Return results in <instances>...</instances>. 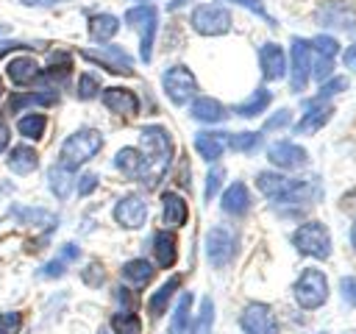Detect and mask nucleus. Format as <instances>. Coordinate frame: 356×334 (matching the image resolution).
<instances>
[{"instance_id": "nucleus-56", "label": "nucleus", "mask_w": 356, "mask_h": 334, "mask_svg": "<svg viewBox=\"0 0 356 334\" xmlns=\"http://www.w3.org/2000/svg\"><path fill=\"white\" fill-rule=\"evenodd\" d=\"M0 95H3V81H0Z\"/></svg>"}, {"instance_id": "nucleus-36", "label": "nucleus", "mask_w": 356, "mask_h": 334, "mask_svg": "<svg viewBox=\"0 0 356 334\" xmlns=\"http://www.w3.org/2000/svg\"><path fill=\"white\" fill-rule=\"evenodd\" d=\"M111 328L117 334H139L142 331V320L131 309H122V312L111 315Z\"/></svg>"}, {"instance_id": "nucleus-57", "label": "nucleus", "mask_w": 356, "mask_h": 334, "mask_svg": "<svg viewBox=\"0 0 356 334\" xmlns=\"http://www.w3.org/2000/svg\"><path fill=\"white\" fill-rule=\"evenodd\" d=\"M0 334H6V331H0Z\"/></svg>"}, {"instance_id": "nucleus-27", "label": "nucleus", "mask_w": 356, "mask_h": 334, "mask_svg": "<svg viewBox=\"0 0 356 334\" xmlns=\"http://www.w3.org/2000/svg\"><path fill=\"white\" fill-rule=\"evenodd\" d=\"M47 184H50V192L58 198V200H64L70 192H72V170L67 167V164H53L50 167V173H47Z\"/></svg>"}, {"instance_id": "nucleus-18", "label": "nucleus", "mask_w": 356, "mask_h": 334, "mask_svg": "<svg viewBox=\"0 0 356 334\" xmlns=\"http://www.w3.org/2000/svg\"><path fill=\"white\" fill-rule=\"evenodd\" d=\"M220 206H222V212H225V214H231V217L245 214V212L250 209V192H248V186H245L242 181H234V184L222 192Z\"/></svg>"}, {"instance_id": "nucleus-45", "label": "nucleus", "mask_w": 356, "mask_h": 334, "mask_svg": "<svg viewBox=\"0 0 356 334\" xmlns=\"http://www.w3.org/2000/svg\"><path fill=\"white\" fill-rule=\"evenodd\" d=\"M339 292H342V298H345L350 306H356V278H353V276H345V278L339 281Z\"/></svg>"}, {"instance_id": "nucleus-48", "label": "nucleus", "mask_w": 356, "mask_h": 334, "mask_svg": "<svg viewBox=\"0 0 356 334\" xmlns=\"http://www.w3.org/2000/svg\"><path fill=\"white\" fill-rule=\"evenodd\" d=\"M95 186H97V175H95V173H86V175H81V181H78V195L86 198L89 192H95Z\"/></svg>"}, {"instance_id": "nucleus-23", "label": "nucleus", "mask_w": 356, "mask_h": 334, "mask_svg": "<svg viewBox=\"0 0 356 334\" xmlns=\"http://www.w3.org/2000/svg\"><path fill=\"white\" fill-rule=\"evenodd\" d=\"M114 167L128 178H142L145 173V153L139 148H122L114 156Z\"/></svg>"}, {"instance_id": "nucleus-51", "label": "nucleus", "mask_w": 356, "mask_h": 334, "mask_svg": "<svg viewBox=\"0 0 356 334\" xmlns=\"http://www.w3.org/2000/svg\"><path fill=\"white\" fill-rule=\"evenodd\" d=\"M342 61H345V67H348V70H353V72H356V45H350V47L342 53Z\"/></svg>"}, {"instance_id": "nucleus-38", "label": "nucleus", "mask_w": 356, "mask_h": 334, "mask_svg": "<svg viewBox=\"0 0 356 334\" xmlns=\"http://www.w3.org/2000/svg\"><path fill=\"white\" fill-rule=\"evenodd\" d=\"M312 50H314V56L317 58H337V53H339V42L334 39V36H325V33H320V36H314L312 39Z\"/></svg>"}, {"instance_id": "nucleus-17", "label": "nucleus", "mask_w": 356, "mask_h": 334, "mask_svg": "<svg viewBox=\"0 0 356 334\" xmlns=\"http://www.w3.org/2000/svg\"><path fill=\"white\" fill-rule=\"evenodd\" d=\"M6 72H8V78H11L17 86H28V84L42 81V70H39V64H36L33 58H28V56L11 58L8 67H6Z\"/></svg>"}, {"instance_id": "nucleus-20", "label": "nucleus", "mask_w": 356, "mask_h": 334, "mask_svg": "<svg viewBox=\"0 0 356 334\" xmlns=\"http://www.w3.org/2000/svg\"><path fill=\"white\" fill-rule=\"evenodd\" d=\"M189 217V209H186V200L178 195V192H164L161 195V220L175 228V225H184Z\"/></svg>"}, {"instance_id": "nucleus-19", "label": "nucleus", "mask_w": 356, "mask_h": 334, "mask_svg": "<svg viewBox=\"0 0 356 334\" xmlns=\"http://www.w3.org/2000/svg\"><path fill=\"white\" fill-rule=\"evenodd\" d=\"M225 148H228V136H225L222 131H203V134L195 136V150H197L206 161H217Z\"/></svg>"}, {"instance_id": "nucleus-13", "label": "nucleus", "mask_w": 356, "mask_h": 334, "mask_svg": "<svg viewBox=\"0 0 356 334\" xmlns=\"http://www.w3.org/2000/svg\"><path fill=\"white\" fill-rule=\"evenodd\" d=\"M267 159H270L275 167H281V170H298V167H303V164L309 161V153H306V148L281 139V142H273V145L267 148Z\"/></svg>"}, {"instance_id": "nucleus-28", "label": "nucleus", "mask_w": 356, "mask_h": 334, "mask_svg": "<svg viewBox=\"0 0 356 334\" xmlns=\"http://www.w3.org/2000/svg\"><path fill=\"white\" fill-rule=\"evenodd\" d=\"M153 273H156V267H153L147 259H131V262L122 264V278H125L128 284H134V287L150 284Z\"/></svg>"}, {"instance_id": "nucleus-55", "label": "nucleus", "mask_w": 356, "mask_h": 334, "mask_svg": "<svg viewBox=\"0 0 356 334\" xmlns=\"http://www.w3.org/2000/svg\"><path fill=\"white\" fill-rule=\"evenodd\" d=\"M0 33H8V25H0Z\"/></svg>"}, {"instance_id": "nucleus-53", "label": "nucleus", "mask_w": 356, "mask_h": 334, "mask_svg": "<svg viewBox=\"0 0 356 334\" xmlns=\"http://www.w3.org/2000/svg\"><path fill=\"white\" fill-rule=\"evenodd\" d=\"M25 6H56V3H64V0H22Z\"/></svg>"}, {"instance_id": "nucleus-29", "label": "nucleus", "mask_w": 356, "mask_h": 334, "mask_svg": "<svg viewBox=\"0 0 356 334\" xmlns=\"http://www.w3.org/2000/svg\"><path fill=\"white\" fill-rule=\"evenodd\" d=\"M120 31V19L114 14H95L89 17V36L95 42H108Z\"/></svg>"}, {"instance_id": "nucleus-33", "label": "nucleus", "mask_w": 356, "mask_h": 334, "mask_svg": "<svg viewBox=\"0 0 356 334\" xmlns=\"http://www.w3.org/2000/svg\"><path fill=\"white\" fill-rule=\"evenodd\" d=\"M189 309H192V292H184L175 312H172V320H170V328L167 334H186V326H189Z\"/></svg>"}, {"instance_id": "nucleus-1", "label": "nucleus", "mask_w": 356, "mask_h": 334, "mask_svg": "<svg viewBox=\"0 0 356 334\" xmlns=\"http://www.w3.org/2000/svg\"><path fill=\"white\" fill-rule=\"evenodd\" d=\"M139 150L145 153L142 181H145V186H156L164 178V173H167V167L172 161V153H175L167 128H161V125H145L142 128V148Z\"/></svg>"}, {"instance_id": "nucleus-34", "label": "nucleus", "mask_w": 356, "mask_h": 334, "mask_svg": "<svg viewBox=\"0 0 356 334\" xmlns=\"http://www.w3.org/2000/svg\"><path fill=\"white\" fill-rule=\"evenodd\" d=\"M78 256H81L78 245H72V242H70V245L61 250V256H58V259H53V262H47V264H44L42 276H44V278H58V276H64L67 262H72V259H78Z\"/></svg>"}, {"instance_id": "nucleus-14", "label": "nucleus", "mask_w": 356, "mask_h": 334, "mask_svg": "<svg viewBox=\"0 0 356 334\" xmlns=\"http://www.w3.org/2000/svg\"><path fill=\"white\" fill-rule=\"evenodd\" d=\"M114 220L122 228H142L147 220V203L139 195H125L117 206H114Z\"/></svg>"}, {"instance_id": "nucleus-6", "label": "nucleus", "mask_w": 356, "mask_h": 334, "mask_svg": "<svg viewBox=\"0 0 356 334\" xmlns=\"http://www.w3.org/2000/svg\"><path fill=\"white\" fill-rule=\"evenodd\" d=\"M189 22L200 36H222L231 31V11L217 3H203L192 11Z\"/></svg>"}, {"instance_id": "nucleus-16", "label": "nucleus", "mask_w": 356, "mask_h": 334, "mask_svg": "<svg viewBox=\"0 0 356 334\" xmlns=\"http://www.w3.org/2000/svg\"><path fill=\"white\" fill-rule=\"evenodd\" d=\"M103 106L108 111H114V114H125L128 117V114L139 111V97L125 86H111V89L103 92Z\"/></svg>"}, {"instance_id": "nucleus-41", "label": "nucleus", "mask_w": 356, "mask_h": 334, "mask_svg": "<svg viewBox=\"0 0 356 334\" xmlns=\"http://www.w3.org/2000/svg\"><path fill=\"white\" fill-rule=\"evenodd\" d=\"M348 86V78H342V75H334L331 81H325L323 86H320V92L312 97V103H323L325 97H331V95H337V92H342Z\"/></svg>"}, {"instance_id": "nucleus-50", "label": "nucleus", "mask_w": 356, "mask_h": 334, "mask_svg": "<svg viewBox=\"0 0 356 334\" xmlns=\"http://www.w3.org/2000/svg\"><path fill=\"white\" fill-rule=\"evenodd\" d=\"M92 267H95V270H86V273H83V281H86V284H100V281H103V270H100L97 264H92Z\"/></svg>"}, {"instance_id": "nucleus-40", "label": "nucleus", "mask_w": 356, "mask_h": 334, "mask_svg": "<svg viewBox=\"0 0 356 334\" xmlns=\"http://www.w3.org/2000/svg\"><path fill=\"white\" fill-rule=\"evenodd\" d=\"M211 323H214V301H211V298H203L200 315H197V320H195L192 334H209V331H211Z\"/></svg>"}, {"instance_id": "nucleus-54", "label": "nucleus", "mask_w": 356, "mask_h": 334, "mask_svg": "<svg viewBox=\"0 0 356 334\" xmlns=\"http://www.w3.org/2000/svg\"><path fill=\"white\" fill-rule=\"evenodd\" d=\"M350 245H353V250H356V220H353V225H350Z\"/></svg>"}, {"instance_id": "nucleus-35", "label": "nucleus", "mask_w": 356, "mask_h": 334, "mask_svg": "<svg viewBox=\"0 0 356 334\" xmlns=\"http://www.w3.org/2000/svg\"><path fill=\"white\" fill-rule=\"evenodd\" d=\"M44 128H47V117L44 114H28V117H19V122H17V131L25 139H42Z\"/></svg>"}, {"instance_id": "nucleus-43", "label": "nucleus", "mask_w": 356, "mask_h": 334, "mask_svg": "<svg viewBox=\"0 0 356 334\" xmlns=\"http://www.w3.org/2000/svg\"><path fill=\"white\" fill-rule=\"evenodd\" d=\"M222 175H225V170H222V167H211V170H209V175H206V189H203L206 200H211V198H214V192H217V189H220V184H222Z\"/></svg>"}, {"instance_id": "nucleus-30", "label": "nucleus", "mask_w": 356, "mask_h": 334, "mask_svg": "<svg viewBox=\"0 0 356 334\" xmlns=\"http://www.w3.org/2000/svg\"><path fill=\"white\" fill-rule=\"evenodd\" d=\"M181 287V276H172V278H167L156 292H153V298L147 301V312L153 315V317H161L164 315V309H167V303H170V298H172V292Z\"/></svg>"}, {"instance_id": "nucleus-31", "label": "nucleus", "mask_w": 356, "mask_h": 334, "mask_svg": "<svg viewBox=\"0 0 356 334\" xmlns=\"http://www.w3.org/2000/svg\"><path fill=\"white\" fill-rule=\"evenodd\" d=\"M53 103H56V95L53 92H22V95H14L8 100V111L17 114L25 106H53Z\"/></svg>"}, {"instance_id": "nucleus-11", "label": "nucleus", "mask_w": 356, "mask_h": 334, "mask_svg": "<svg viewBox=\"0 0 356 334\" xmlns=\"http://www.w3.org/2000/svg\"><path fill=\"white\" fill-rule=\"evenodd\" d=\"M317 19L325 28H339V31H350L356 25V6L345 3V0H328L317 8Z\"/></svg>"}, {"instance_id": "nucleus-47", "label": "nucleus", "mask_w": 356, "mask_h": 334, "mask_svg": "<svg viewBox=\"0 0 356 334\" xmlns=\"http://www.w3.org/2000/svg\"><path fill=\"white\" fill-rule=\"evenodd\" d=\"M17 328H19V315H17V312H6V315H0V331L14 334Z\"/></svg>"}, {"instance_id": "nucleus-52", "label": "nucleus", "mask_w": 356, "mask_h": 334, "mask_svg": "<svg viewBox=\"0 0 356 334\" xmlns=\"http://www.w3.org/2000/svg\"><path fill=\"white\" fill-rule=\"evenodd\" d=\"M8 139H11V131H8L6 122H0V153L8 148Z\"/></svg>"}, {"instance_id": "nucleus-32", "label": "nucleus", "mask_w": 356, "mask_h": 334, "mask_svg": "<svg viewBox=\"0 0 356 334\" xmlns=\"http://www.w3.org/2000/svg\"><path fill=\"white\" fill-rule=\"evenodd\" d=\"M270 100H273V92H270V89H256V92H253L245 103H239L234 111H236L239 117H259L261 111H267Z\"/></svg>"}, {"instance_id": "nucleus-15", "label": "nucleus", "mask_w": 356, "mask_h": 334, "mask_svg": "<svg viewBox=\"0 0 356 334\" xmlns=\"http://www.w3.org/2000/svg\"><path fill=\"white\" fill-rule=\"evenodd\" d=\"M259 67H261V75H264L267 81L284 78V72H286V56H284L281 45L267 42V45L259 50Z\"/></svg>"}, {"instance_id": "nucleus-8", "label": "nucleus", "mask_w": 356, "mask_h": 334, "mask_svg": "<svg viewBox=\"0 0 356 334\" xmlns=\"http://www.w3.org/2000/svg\"><path fill=\"white\" fill-rule=\"evenodd\" d=\"M236 253V237L231 228L214 225L206 234V259L211 262V267H225Z\"/></svg>"}, {"instance_id": "nucleus-37", "label": "nucleus", "mask_w": 356, "mask_h": 334, "mask_svg": "<svg viewBox=\"0 0 356 334\" xmlns=\"http://www.w3.org/2000/svg\"><path fill=\"white\" fill-rule=\"evenodd\" d=\"M259 142H261V134H256V131H242V134L228 136V148L236 153H250L253 148H259Z\"/></svg>"}, {"instance_id": "nucleus-42", "label": "nucleus", "mask_w": 356, "mask_h": 334, "mask_svg": "<svg viewBox=\"0 0 356 334\" xmlns=\"http://www.w3.org/2000/svg\"><path fill=\"white\" fill-rule=\"evenodd\" d=\"M97 89H100V81H97V75L86 72V75H81V78H78V97H81V100H89V97H95V95H97Z\"/></svg>"}, {"instance_id": "nucleus-44", "label": "nucleus", "mask_w": 356, "mask_h": 334, "mask_svg": "<svg viewBox=\"0 0 356 334\" xmlns=\"http://www.w3.org/2000/svg\"><path fill=\"white\" fill-rule=\"evenodd\" d=\"M289 120H292V114H289V109H281V111H275L267 122H264V131H275V128H284V125H289Z\"/></svg>"}, {"instance_id": "nucleus-7", "label": "nucleus", "mask_w": 356, "mask_h": 334, "mask_svg": "<svg viewBox=\"0 0 356 334\" xmlns=\"http://www.w3.org/2000/svg\"><path fill=\"white\" fill-rule=\"evenodd\" d=\"M161 86H164V95L170 97V103L184 106V103H189V100L195 97V92H197V78L192 75V70H189L186 64H175V67H170V70L164 72Z\"/></svg>"}, {"instance_id": "nucleus-24", "label": "nucleus", "mask_w": 356, "mask_h": 334, "mask_svg": "<svg viewBox=\"0 0 356 334\" xmlns=\"http://www.w3.org/2000/svg\"><path fill=\"white\" fill-rule=\"evenodd\" d=\"M289 184H292V178H286V175H281V173H259L256 175V186H259V192L261 195H267L270 200H281L284 198V192L289 189Z\"/></svg>"}, {"instance_id": "nucleus-4", "label": "nucleus", "mask_w": 356, "mask_h": 334, "mask_svg": "<svg viewBox=\"0 0 356 334\" xmlns=\"http://www.w3.org/2000/svg\"><path fill=\"white\" fill-rule=\"evenodd\" d=\"M125 22L139 31V56H142V61H150L153 39H156V31H159V8L147 6V3L134 6V8L125 11Z\"/></svg>"}, {"instance_id": "nucleus-10", "label": "nucleus", "mask_w": 356, "mask_h": 334, "mask_svg": "<svg viewBox=\"0 0 356 334\" xmlns=\"http://www.w3.org/2000/svg\"><path fill=\"white\" fill-rule=\"evenodd\" d=\"M289 56H292V67H289V70H292V89L300 92V89L306 86V81L312 78V61H314L312 42L295 36V39H292V50H289Z\"/></svg>"}, {"instance_id": "nucleus-39", "label": "nucleus", "mask_w": 356, "mask_h": 334, "mask_svg": "<svg viewBox=\"0 0 356 334\" xmlns=\"http://www.w3.org/2000/svg\"><path fill=\"white\" fill-rule=\"evenodd\" d=\"M11 214H14V217H22V220H31V223H36V225H50V228L56 225V214L42 212V209H22V206H14Z\"/></svg>"}, {"instance_id": "nucleus-12", "label": "nucleus", "mask_w": 356, "mask_h": 334, "mask_svg": "<svg viewBox=\"0 0 356 334\" xmlns=\"http://www.w3.org/2000/svg\"><path fill=\"white\" fill-rule=\"evenodd\" d=\"M83 58L95 61L97 67H103V70H108V72H120V75H131V72H134L131 56H128L122 47H117V45H108V47H103V50H83Z\"/></svg>"}, {"instance_id": "nucleus-2", "label": "nucleus", "mask_w": 356, "mask_h": 334, "mask_svg": "<svg viewBox=\"0 0 356 334\" xmlns=\"http://www.w3.org/2000/svg\"><path fill=\"white\" fill-rule=\"evenodd\" d=\"M100 148H103L100 131H95V128H81V131H75L72 136L64 139V145H61V164H67L70 170H75V167H81L83 161H89Z\"/></svg>"}, {"instance_id": "nucleus-25", "label": "nucleus", "mask_w": 356, "mask_h": 334, "mask_svg": "<svg viewBox=\"0 0 356 334\" xmlns=\"http://www.w3.org/2000/svg\"><path fill=\"white\" fill-rule=\"evenodd\" d=\"M8 167L17 175H28V173H33L39 167V153L33 148H28V145H17L8 153Z\"/></svg>"}, {"instance_id": "nucleus-9", "label": "nucleus", "mask_w": 356, "mask_h": 334, "mask_svg": "<svg viewBox=\"0 0 356 334\" xmlns=\"http://www.w3.org/2000/svg\"><path fill=\"white\" fill-rule=\"evenodd\" d=\"M245 334H278V320L267 303H248L239 315Z\"/></svg>"}, {"instance_id": "nucleus-46", "label": "nucleus", "mask_w": 356, "mask_h": 334, "mask_svg": "<svg viewBox=\"0 0 356 334\" xmlns=\"http://www.w3.org/2000/svg\"><path fill=\"white\" fill-rule=\"evenodd\" d=\"M234 3H239V6L250 8L253 14H259V17H261V19H267L270 25H275V22H273V17L267 14V8H264V3H261V0H234Z\"/></svg>"}, {"instance_id": "nucleus-5", "label": "nucleus", "mask_w": 356, "mask_h": 334, "mask_svg": "<svg viewBox=\"0 0 356 334\" xmlns=\"http://www.w3.org/2000/svg\"><path fill=\"white\" fill-rule=\"evenodd\" d=\"M292 295H295L298 306H303V309H317V306H323V303L328 301V278L323 276V270L306 267V270L298 276V281H295V287H292Z\"/></svg>"}, {"instance_id": "nucleus-3", "label": "nucleus", "mask_w": 356, "mask_h": 334, "mask_svg": "<svg viewBox=\"0 0 356 334\" xmlns=\"http://www.w3.org/2000/svg\"><path fill=\"white\" fill-rule=\"evenodd\" d=\"M292 245L298 248V253L312 256V259H328L331 256V234L320 220H309V223L298 225L292 234Z\"/></svg>"}, {"instance_id": "nucleus-21", "label": "nucleus", "mask_w": 356, "mask_h": 334, "mask_svg": "<svg viewBox=\"0 0 356 334\" xmlns=\"http://www.w3.org/2000/svg\"><path fill=\"white\" fill-rule=\"evenodd\" d=\"M153 256L159 267H172L178 259V239L172 231H156L153 237Z\"/></svg>"}, {"instance_id": "nucleus-22", "label": "nucleus", "mask_w": 356, "mask_h": 334, "mask_svg": "<svg viewBox=\"0 0 356 334\" xmlns=\"http://www.w3.org/2000/svg\"><path fill=\"white\" fill-rule=\"evenodd\" d=\"M306 109H309V111H306V114L300 117V122L295 125V134H314L317 128H323V125L331 120V111H334V109L325 106V103H323V106H320V103H306Z\"/></svg>"}, {"instance_id": "nucleus-26", "label": "nucleus", "mask_w": 356, "mask_h": 334, "mask_svg": "<svg viewBox=\"0 0 356 334\" xmlns=\"http://www.w3.org/2000/svg\"><path fill=\"white\" fill-rule=\"evenodd\" d=\"M225 114H228L225 106L214 97H197L192 103V117L200 122H220V120H225Z\"/></svg>"}, {"instance_id": "nucleus-49", "label": "nucleus", "mask_w": 356, "mask_h": 334, "mask_svg": "<svg viewBox=\"0 0 356 334\" xmlns=\"http://www.w3.org/2000/svg\"><path fill=\"white\" fill-rule=\"evenodd\" d=\"M22 47H25V42H17V39H0V58L8 56L11 50H22Z\"/></svg>"}]
</instances>
